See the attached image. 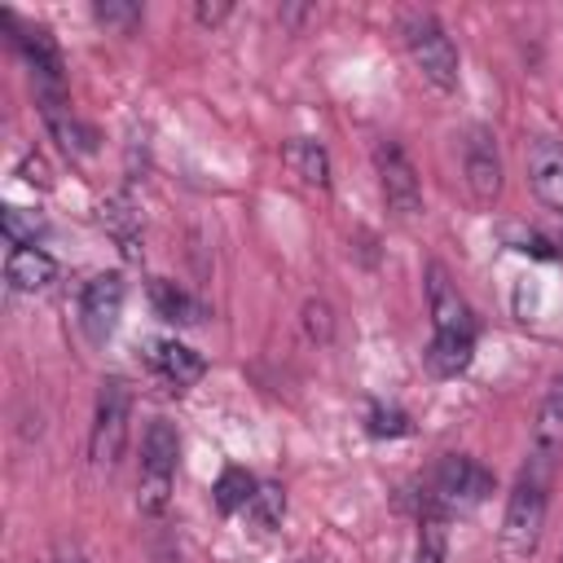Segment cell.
<instances>
[{
    "mask_svg": "<svg viewBox=\"0 0 563 563\" xmlns=\"http://www.w3.org/2000/svg\"><path fill=\"white\" fill-rule=\"evenodd\" d=\"M550 479H554V462L532 457L519 466L515 488L506 497L501 510V550L510 559H532L541 545V528H545V506H550Z\"/></svg>",
    "mask_w": 563,
    "mask_h": 563,
    "instance_id": "1",
    "label": "cell"
},
{
    "mask_svg": "<svg viewBox=\"0 0 563 563\" xmlns=\"http://www.w3.org/2000/svg\"><path fill=\"white\" fill-rule=\"evenodd\" d=\"M488 493H493V471L488 466H479L466 453H444L431 466V475L418 493V506H422V519L449 523L457 515H471Z\"/></svg>",
    "mask_w": 563,
    "mask_h": 563,
    "instance_id": "2",
    "label": "cell"
},
{
    "mask_svg": "<svg viewBox=\"0 0 563 563\" xmlns=\"http://www.w3.org/2000/svg\"><path fill=\"white\" fill-rule=\"evenodd\" d=\"M176 462H180V435L167 418H154L141 435V475H136V510L158 519L172 501L176 484Z\"/></svg>",
    "mask_w": 563,
    "mask_h": 563,
    "instance_id": "3",
    "label": "cell"
},
{
    "mask_svg": "<svg viewBox=\"0 0 563 563\" xmlns=\"http://www.w3.org/2000/svg\"><path fill=\"white\" fill-rule=\"evenodd\" d=\"M400 35H405V48H409V57L427 84H435L440 92L457 88V48L431 13H405Z\"/></svg>",
    "mask_w": 563,
    "mask_h": 563,
    "instance_id": "4",
    "label": "cell"
},
{
    "mask_svg": "<svg viewBox=\"0 0 563 563\" xmlns=\"http://www.w3.org/2000/svg\"><path fill=\"white\" fill-rule=\"evenodd\" d=\"M128 387L123 378H106L97 387V409H92V431H88V457L97 471H110L128 444Z\"/></svg>",
    "mask_w": 563,
    "mask_h": 563,
    "instance_id": "5",
    "label": "cell"
},
{
    "mask_svg": "<svg viewBox=\"0 0 563 563\" xmlns=\"http://www.w3.org/2000/svg\"><path fill=\"white\" fill-rule=\"evenodd\" d=\"M374 167H378V185H383L387 211L400 216V220H413L422 211V185H418V172L405 158V150L396 141H378L374 145Z\"/></svg>",
    "mask_w": 563,
    "mask_h": 563,
    "instance_id": "6",
    "label": "cell"
},
{
    "mask_svg": "<svg viewBox=\"0 0 563 563\" xmlns=\"http://www.w3.org/2000/svg\"><path fill=\"white\" fill-rule=\"evenodd\" d=\"M119 317H123V277L119 273L88 277L84 290H79V330H84V339L101 347L114 334Z\"/></svg>",
    "mask_w": 563,
    "mask_h": 563,
    "instance_id": "7",
    "label": "cell"
},
{
    "mask_svg": "<svg viewBox=\"0 0 563 563\" xmlns=\"http://www.w3.org/2000/svg\"><path fill=\"white\" fill-rule=\"evenodd\" d=\"M427 303H431V325H435V334L475 339V312H471V303L457 295V286L449 282V268H444V264H427Z\"/></svg>",
    "mask_w": 563,
    "mask_h": 563,
    "instance_id": "8",
    "label": "cell"
},
{
    "mask_svg": "<svg viewBox=\"0 0 563 563\" xmlns=\"http://www.w3.org/2000/svg\"><path fill=\"white\" fill-rule=\"evenodd\" d=\"M4 26L13 31V35H9L13 48H18V53L26 57V66L35 70V88H62V53H57L53 35H48L44 26H31V22L13 18V13H4Z\"/></svg>",
    "mask_w": 563,
    "mask_h": 563,
    "instance_id": "9",
    "label": "cell"
},
{
    "mask_svg": "<svg viewBox=\"0 0 563 563\" xmlns=\"http://www.w3.org/2000/svg\"><path fill=\"white\" fill-rule=\"evenodd\" d=\"M462 167H466V185H471L475 202H493L501 194V154H497V136L488 128L466 132Z\"/></svg>",
    "mask_w": 563,
    "mask_h": 563,
    "instance_id": "10",
    "label": "cell"
},
{
    "mask_svg": "<svg viewBox=\"0 0 563 563\" xmlns=\"http://www.w3.org/2000/svg\"><path fill=\"white\" fill-rule=\"evenodd\" d=\"M528 180H532V194L563 216V141H550V136H537L528 145Z\"/></svg>",
    "mask_w": 563,
    "mask_h": 563,
    "instance_id": "11",
    "label": "cell"
},
{
    "mask_svg": "<svg viewBox=\"0 0 563 563\" xmlns=\"http://www.w3.org/2000/svg\"><path fill=\"white\" fill-rule=\"evenodd\" d=\"M145 361H150V369H154L163 383H172L176 391L194 387V383L207 374V361H202L194 347L176 343V339H154L150 352H145Z\"/></svg>",
    "mask_w": 563,
    "mask_h": 563,
    "instance_id": "12",
    "label": "cell"
},
{
    "mask_svg": "<svg viewBox=\"0 0 563 563\" xmlns=\"http://www.w3.org/2000/svg\"><path fill=\"white\" fill-rule=\"evenodd\" d=\"M35 97H40V114H44V123H48V132L57 136V145L66 150V154H92V132L75 119V110L66 106V97H62V88H35Z\"/></svg>",
    "mask_w": 563,
    "mask_h": 563,
    "instance_id": "13",
    "label": "cell"
},
{
    "mask_svg": "<svg viewBox=\"0 0 563 563\" xmlns=\"http://www.w3.org/2000/svg\"><path fill=\"white\" fill-rule=\"evenodd\" d=\"M532 457H545L554 466L563 457V374H554L545 396H541L537 427H532Z\"/></svg>",
    "mask_w": 563,
    "mask_h": 563,
    "instance_id": "14",
    "label": "cell"
},
{
    "mask_svg": "<svg viewBox=\"0 0 563 563\" xmlns=\"http://www.w3.org/2000/svg\"><path fill=\"white\" fill-rule=\"evenodd\" d=\"M4 277L13 290L35 295V290H48L57 282V260L44 246H13L4 260Z\"/></svg>",
    "mask_w": 563,
    "mask_h": 563,
    "instance_id": "15",
    "label": "cell"
},
{
    "mask_svg": "<svg viewBox=\"0 0 563 563\" xmlns=\"http://www.w3.org/2000/svg\"><path fill=\"white\" fill-rule=\"evenodd\" d=\"M282 163H286L290 176H299L303 185L330 189V154H325L321 141H312V136H290V141L282 145Z\"/></svg>",
    "mask_w": 563,
    "mask_h": 563,
    "instance_id": "16",
    "label": "cell"
},
{
    "mask_svg": "<svg viewBox=\"0 0 563 563\" xmlns=\"http://www.w3.org/2000/svg\"><path fill=\"white\" fill-rule=\"evenodd\" d=\"M97 220H101V229L119 242V251L123 255H141V211L132 207V198L128 194H110L106 202H101V211H97Z\"/></svg>",
    "mask_w": 563,
    "mask_h": 563,
    "instance_id": "17",
    "label": "cell"
},
{
    "mask_svg": "<svg viewBox=\"0 0 563 563\" xmlns=\"http://www.w3.org/2000/svg\"><path fill=\"white\" fill-rule=\"evenodd\" d=\"M150 303H154V312L163 321H176V325H198L207 317V308L189 290H180L176 282H167V277H154L150 282Z\"/></svg>",
    "mask_w": 563,
    "mask_h": 563,
    "instance_id": "18",
    "label": "cell"
},
{
    "mask_svg": "<svg viewBox=\"0 0 563 563\" xmlns=\"http://www.w3.org/2000/svg\"><path fill=\"white\" fill-rule=\"evenodd\" d=\"M475 356V339H462V334H431V347H427V369L440 374V378H453L471 365Z\"/></svg>",
    "mask_w": 563,
    "mask_h": 563,
    "instance_id": "19",
    "label": "cell"
},
{
    "mask_svg": "<svg viewBox=\"0 0 563 563\" xmlns=\"http://www.w3.org/2000/svg\"><path fill=\"white\" fill-rule=\"evenodd\" d=\"M255 475H246L242 466H229L220 479H216V488H211V497H216V510L220 515H238V510H251V501H255Z\"/></svg>",
    "mask_w": 563,
    "mask_h": 563,
    "instance_id": "20",
    "label": "cell"
},
{
    "mask_svg": "<svg viewBox=\"0 0 563 563\" xmlns=\"http://www.w3.org/2000/svg\"><path fill=\"white\" fill-rule=\"evenodd\" d=\"M0 229L9 238V246H35L40 233H44V220L35 211H22V207H4L0 216Z\"/></svg>",
    "mask_w": 563,
    "mask_h": 563,
    "instance_id": "21",
    "label": "cell"
},
{
    "mask_svg": "<svg viewBox=\"0 0 563 563\" xmlns=\"http://www.w3.org/2000/svg\"><path fill=\"white\" fill-rule=\"evenodd\" d=\"M251 519H255L264 532L282 528V519H286V493H282V484H260V488H255Z\"/></svg>",
    "mask_w": 563,
    "mask_h": 563,
    "instance_id": "22",
    "label": "cell"
},
{
    "mask_svg": "<svg viewBox=\"0 0 563 563\" xmlns=\"http://www.w3.org/2000/svg\"><path fill=\"white\" fill-rule=\"evenodd\" d=\"M365 431L369 435H387V440H396V435H409L413 427H409V413H400L396 405H374L369 413H365Z\"/></svg>",
    "mask_w": 563,
    "mask_h": 563,
    "instance_id": "23",
    "label": "cell"
},
{
    "mask_svg": "<svg viewBox=\"0 0 563 563\" xmlns=\"http://www.w3.org/2000/svg\"><path fill=\"white\" fill-rule=\"evenodd\" d=\"M303 334L312 343H330L334 339V308L325 299H308L303 303Z\"/></svg>",
    "mask_w": 563,
    "mask_h": 563,
    "instance_id": "24",
    "label": "cell"
},
{
    "mask_svg": "<svg viewBox=\"0 0 563 563\" xmlns=\"http://www.w3.org/2000/svg\"><path fill=\"white\" fill-rule=\"evenodd\" d=\"M413 563H449L444 523H435V519H422V532H418V554H413Z\"/></svg>",
    "mask_w": 563,
    "mask_h": 563,
    "instance_id": "25",
    "label": "cell"
},
{
    "mask_svg": "<svg viewBox=\"0 0 563 563\" xmlns=\"http://www.w3.org/2000/svg\"><path fill=\"white\" fill-rule=\"evenodd\" d=\"M97 22L128 31L132 22H141V9H136V4H97Z\"/></svg>",
    "mask_w": 563,
    "mask_h": 563,
    "instance_id": "26",
    "label": "cell"
},
{
    "mask_svg": "<svg viewBox=\"0 0 563 563\" xmlns=\"http://www.w3.org/2000/svg\"><path fill=\"white\" fill-rule=\"evenodd\" d=\"M194 18H198L202 26H216V22H224V18H229V4H198V9H194Z\"/></svg>",
    "mask_w": 563,
    "mask_h": 563,
    "instance_id": "27",
    "label": "cell"
},
{
    "mask_svg": "<svg viewBox=\"0 0 563 563\" xmlns=\"http://www.w3.org/2000/svg\"><path fill=\"white\" fill-rule=\"evenodd\" d=\"M57 563H84V559H79V554H62Z\"/></svg>",
    "mask_w": 563,
    "mask_h": 563,
    "instance_id": "28",
    "label": "cell"
}]
</instances>
